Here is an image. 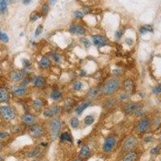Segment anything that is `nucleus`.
Here are the masks:
<instances>
[{
	"label": "nucleus",
	"mask_w": 161,
	"mask_h": 161,
	"mask_svg": "<svg viewBox=\"0 0 161 161\" xmlns=\"http://www.w3.org/2000/svg\"><path fill=\"white\" fill-rule=\"evenodd\" d=\"M120 86H121V83L119 79L114 77L106 80L102 87L101 88V91L105 96H111L119 90Z\"/></svg>",
	"instance_id": "nucleus-1"
},
{
	"label": "nucleus",
	"mask_w": 161,
	"mask_h": 161,
	"mask_svg": "<svg viewBox=\"0 0 161 161\" xmlns=\"http://www.w3.org/2000/svg\"><path fill=\"white\" fill-rule=\"evenodd\" d=\"M62 127V122L57 118H52L48 122V131L52 140H55L57 138Z\"/></svg>",
	"instance_id": "nucleus-2"
},
{
	"label": "nucleus",
	"mask_w": 161,
	"mask_h": 161,
	"mask_svg": "<svg viewBox=\"0 0 161 161\" xmlns=\"http://www.w3.org/2000/svg\"><path fill=\"white\" fill-rule=\"evenodd\" d=\"M0 115L6 122H11L16 118V113L9 106H0Z\"/></svg>",
	"instance_id": "nucleus-3"
},
{
	"label": "nucleus",
	"mask_w": 161,
	"mask_h": 161,
	"mask_svg": "<svg viewBox=\"0 0 161 161\" xmlns=\"http://www.w3.org/2000/svg\"><path fill=\"white\" fill-rule=\"evenodd\" d=\"M28 132L32 138H40L44 134V129L42 126L35 123L33 125L29 126Z\"/></svg>",
	"instance_id": "nucleus-4"
},
{
	"label": "nucleus",
	"mask_w": 161,
	"mask_h": 161,
	"mask_svg": "<svg viewBox=\"0 0 161 161\" xmlns=\"http://www.w3.org/2000/svg\"><path fill=\"white\" fill-rule=\"evenodd\" d=\"M116 143L117 140L115 137L114 136H109L108 138H106L102 145V151L105 153H109L110 151H112L113 149L115 148Z\"/></svg>",
	"instance_id": "nucleus-5"
},
{
	"label": "nucleus",
	"mask_w": 161,
	"mask_h": 161,
	"mask_svg": "<svg viewBox=\"0 0 161 161\" xmlns=\"http://www.w3.org/2000/svg\"><path fill=\"white\" fill-rule=\"evenodd\" d=\"M140 107H142V105L139 104V103L129 102L125 103L123 105V106H122V110L126 114H133Z\"/></svg>",
	"instance_id": "nucleus-6"
},
{
	"label": "nucleus",
	"mask_w": 161,
	"mask_h": 161,
	"mask_svg": "<svg viewBox=\"0 0 161 161\" xmlns=\"http://www.w3.org/2000/svg\"><path fill=\"white\" fill-rule=\"evenodd\" d=\"M138 143V140L135 138V136H131L125 140L124 143H123V147L122 149L125 151H131L133 148Z\"/></svg>",
	"instance_id": "nucleus-7"
},
{
	"label": "nucleus",
	"mask_w": 161,
	"mask_h": 161,
	"mask_svg": "<svg viewBox=\"0 0 161 161\" xmlns=\"http://www.w3.org/2000/svg\"><path fill=\"white\" fill-rule=\"evenodd\" d=\"M149 126H150V120L147 118H143L138 121L136 130L138 133H144L148 131Z\"/></svg>",
	"instance_id": "nucleus-8"
},
{
	"label": "nucleus",
	"mask_w": 161,
	"mask_h": 161,
	"mask_svg": "<svg viewBox=\"0 0 161 161\" xmlns=\"http://www.w3.org/2000/svg\"><path fill=\"white\" fill-rule=\"evenodd\" d=\"M11 93L13 95L16 97H22L24 96L26 93H28V89L25 85H15L11 89Z\"/></svg>",
	"instance_id": "nucleus-9"
},
{
	"label": "nucleus",
	"mask_w": 161,
	"mask_h": 161,
	"mask_svg": "<svg viewBox=\"0 0 161 161\" xmlns=\"http://www.w3.org/2000/svg\"><path fill=\"white\" fill-rule=\"evenodd\" d=\"M92 42L93 44L97 48H101L103 46H106L108 43H107V40H106L104 36L99 35H95L92 36Z\"/></svg>",
	"instance_id": "nucleus-10"
},
{
	"label": "nucleus",
	"mask_w": 161,
	"mask_h": 161,
	"mask_svg": "<svg viewBox=\"0 0 161 161\" xmlns=\"http://www.w3.org/2000/svg\"><path fill=\"white\" fill-rule=\"evenodd\" d=\"M24 73L23 71L20 70H15L12 71L10 73V79L11 81L14 82H19L24 79Z\"/></svg>",
	"instance_id": "nucleus-11"
},
{
	"label": "nucleus",
	"mask_w": 161,
	"mask_h": 161,
	"mask_svg": "<svg viewBox=\"0 0 161 161\" xmlns=\"http://www.w3.org/2000/svg\"><path fill=\"white\" fill-rule=\"evenodd\" d=\"M21 121H22L25 125H33V124H35L36 122H37V119L36 117H35L32 114H24L22 116L21 118Z\"/></svg>",
	"instance_id": "nucleus-12"
},
{
	"label": "nucleus",
	"mask_w": 161,
	"mask_h": 161,
	"mask_svg": "<svg viewBox=\"0 0 161 161\" xmlns=\"http://www.w3.org/2000/svg\"><path fill=\"white\" fill-rule=\"evenodd\" d=\"M69 32L76 35H84L85 33V29L80 25H71L69 28Z\"/></svg>",
	"instance_id": "nucleus-13"
},
{
	"label": "nucleus",
	"mask_w": 161,
	"mask_h": 161,
	"mask_svg": "<svg viewBox=\"0 0 161 161\" xmlns=\"http://www.w3.org/2000/svg\"><path fill=\"white\" fill-rule=\"evenodd\" d=\"M100 93H102L101 88H99V87L97 86L92 87V88H90V90H89V91H88L87 96H88V97L90 98V99H93V98H96L99 95Z\"/></svg>",
	"instance_id": "nucleus-14"
},
{
	"label": "nucleus",
	"mask_w": 161,
	"mask_h": 161,
	"mask_svg": "<svg viewBox=\"0 0 161 161\" xmlns=\"http://www.w3.org/2000/svg\"><path fill=\"white\" fill-rule=\"evenodd\" d=\"M10 99V94L8 91L4 88H0V102H6Z\"/></svg>",
	"instance_id": "nucleus-15"
},
{
	"label": "nucleus",
	"mask_w": 161,
	"mask_h": 161,
	"mask_svg": "<svg viewBox=\"0 0 161 161\" xmlns=\"http://www.w3.org/2000/svg\"><path fill=\"white\" fill-rule=\"evenodd\" d=\"M45 84H46V80L43 77L41 76H38V77H35L33 79V85L36 88H43L44 87Z\"/></svg>",
	"instance_id": "nucleus-16"
},
{
	"label": "nucleus",
	"mask_w": 161,
	"mask_h": 161,
	"mask_svg": "<svg viewBox=\"0 0 161 161\" xmlns=\"http://www.w3.org/2000/svg\"><path fill=\"white\" fill-rule=\"evenodd\" d=\"M90 101H85V102H84L83 103H81L80 105H79V106H77V108H76V109H75V112L77 113L78 115H80L82 113H83V111L85 110V109H86L88 106L90 105Z\"/></svg>",
	"instance_id": "nucleus-17"
},
{
	"label": "nucleus",
	"mask_w": 161,
	"mask_h": 161,
	"mask_svg": "<svg viewBox=\"0 0 161 161\" xmlns=\"http://www.w3.org/2000/svg\"><path fill=\"white\" fill-rule=\"evenodd\" d=\"M90 155H91V151L89 148L88 146L85 145L82 148H80V151H79V155H80L81 158H87L90 157Z\"/></svg>",
	"instance_id": "nucleus-18"
},
{
	"label": "nucleus",
	"mask_w": 161,
	"mask_h": 161,
	"mask_svg": "<svg viewBox=\"0 0 161 161\" xmlns=\"http://www.w3.org/2000/svg\"><path fill=\"white\" fill-rule=\"evenodd\" d=\"M51 66V60L47 56H44L41 58V60L40 61V67L41 68H48Z\"/></svg>",
	"instance_id": "nucleus-19"
},
{
	"label": "nucleus",
	"mask_w": 161,
	"mask_h": 161,
	"mask_svg": "<svg viewBox=\"0 0 161 161\" xmlns=\"http://www.w3.org/2000/svg\"><path fill=\"white\" fill-rule=\"evenodd\" d=\"M42 150L41 148H35L34 149H32L31 151H29L27 153V157L28 158H35L39 156L41 154Z\"/></svg>",
	"instance_id": "nucleus-20"
},
{
	"label": "nucleus",
	"mask_w": 161,
	"mask_h": 161,
	"mask_svg": "<svg viewBox=\"0 0 161 161\" xmlns=\"http://www.w3.org/2000/svg\"><path fill=\"white\" fill-rule=\"evenodd\" d=\"M136 158H137V154L135 151H130L125 155V156L122 159V161H135Z\"/></svg>",
	"instance_id": "nucleus-21"
},
{
	"label": "nucleus",
	"mask_w": 161,
	"mask_h": 161,
	"mask_svg": "<svg viewBox=\"0 0 161 161\" xmlns=\"http://www.w3.org/2000/svg\"><path fill=\"white\" fill-rule=\"evenodd\" d=\"M50 97L52 100L53 101H60L62 99V93L59 90H54L52 91L51 94H50Z\"/></svg>",
	"instance_id": "nucleus-22"
},
{
	"label": "nucleus",
	"mask_w": 161,
	"mask_h": 161,
	"mask_svg": "<svg viewBox=\"0 0 161 161\" xmlns=\"http://www.w3.org/2000/svg\"><path fill=\"white\" fill-rule=\"evenodd\" d=\"M123 87H124V89L126 90V92H131L132 90H134V82H133V80L131 79H126V80L124 81V83H123Z\"/></svg>",
	"instance_id": "nucleus-23"
},
{
	"label": "nucleus",
	"mask_w": 161,
	"mask_h": 161,
	"mask_svg": "<svg viewBox=\"0 0 161 161\" xmlns=\"http://www.w3.org/2000/svg\"><path fill=\"white\" fill-rule=\"evenodd\" d=\"M32 106H33V108L35 109H41L42 107L44 106V101L41 98H36V99L33 101Z\"/></svg>",
	"instance_id": "nucleus-24"
},
{
	"label": "nucleus",
	"mask_w": 161,
	"mask_h": 161,
	"mask_svg": "<svg viewBox=\"0 0 161 161\" xmlns=\"http://www.w3.org/2000/svg\"><path fill=\"white\" fill-rule=\"evenodd\" d=\"M7 0H0V12H5L7 9Z\"/></svg>",
	"instance_id": "nucleus-25"
},
{
	"label": "nucleus",
	"mask_w": 161,
	"mask_h": 161,
	"mask_svg": "<svg viewBox=\"0 0 161 161\" xmlns=\"http://www.w3.org/2000/svg\"><path fill=\"white\" fill-rule=\"evenodd\" d=\"M41 17V15L38 12V11H33V12L30 15V20L32 22H35L37 19H40Z\"/></svg>",
	"instance_id": "nucleus-26"
},
{
	"label": "nucleus",
	"mask_w": 161,
	"mask_h": 161,
	"mask_svg": "<svg viewBox=\"0 0 161 161\" xmlns=\"http://www.w3.org/2000/svg\"><path fill=\"white\" fill-rule=\"evenodd\" d=\"M139 31H140V33H141V34H145V33H147V32H152L153 29H152V27H151V26L144 25L140 28Z\"/></svg>",
	"instance_id": "nucleus-27"
},
{
	"label": "nucleus",
	"mask_w": 161,
	"mask_h": 161,
	"mask_svg": "<svg viewBox=\"0 0 161 161\" xmlns=\"http://www.w3.org/2000/svg\"><path fill=\"white\" fill-rule=\"evenodd\" d=\"M94 122V118L92 115H88L84 119V123L86 126H90Z\"/></svg>",
	"instance_id": "nucleus-28"
},
{
	"label": "nucleus",
	"mask_w": 161,
	"mask_h": 161,
	"mask_svg": "<svg viewBox=\"0 0 161 161\" xmlns=\"http://www.w3.org/2000/svg\"><path fill=\"white\" fill-rule=\"evenodd\" d=\"M49 109L51 110V112L52 114L53 117L58 115V114H60V112H61V109H60V107L58 106H52V107H50Z\"/></svg>",
	"instance_id": "nucleus-29"
},
{
	"label": "nucleus",
	"mask_w": 161,
	"mask_h": 161,
	"mask_svg": "<svg viewBox=\"0 0 161 161\" xmlns=\"http://www.w3.org/2000/svg\"><path fill=\"white\" fill-rule=\"evenodd\" d=\"M70 125L73 129H76L79 126V119L77 117H73L70 120Z\"/></svg>",
	"instance_id": "nucleus-30"
},
{
	"label": "nucleus",
	"mask_w": 161,
	"mask_h": 161,
	"mask_svg": "<svg viewBox=\"0 0 161 161\" xmlns=\"http://www.w3.org/2000/svg\"><path fill=\"white\" fill-rule=\"evenodd\" d=\"M115 106V100L114 99H107L106 103L104 105V107H106L107 109L112 108L113 106Z\"/></svg>",
	"instance_id": "nucleus-31"
},
{
	"label": "nucleus",
	"mask_w": 161,
	"mask_h": 161,
	"mask_svg": "<svg viewBox=\"0 0 161 161\" xmlns=\"http://www.w3.org/2000/svg\"><path fill=\"white\" fill-rule=\"evenodd\" d=\"M83 88V84L81 81H79L77 80L76 82H74L73 85V89L75 91H79V90H82Z\"/></svg>",
	"instance_id": "nucleus-32"
},
{
	"label": "nucleus",
	"mask_w": 161,
	"mask_h": 161,
	"mask_svg": "<svg viewBox=\"0 0 161 161\" xmlns=\"http://www.w3.org/2000/svg\"><path fill=\"white\" fill-rule=\"evenodd\" d=\"M61 139L62 141H71V137L67 131L63 132L61 135Z\"/></svg>",
	"instance_id": "nucleus-33"
},
{
	"label": "nucleus",
	"mask_w": 161,
	"mask_h": 161,
	"mask_svg": "<svg viewBox=\"0 0 161 161\" xmlns=\"http://www.w3.org/2000/svg\"><path fill=\"white\" fill-rule=\"evenodd\" d=\"M0 40L4 43H7L9 41V37L8 35H6V33H4L3 32H0Z\"/></svg>",
	"instance_id": "nucleus-34"
},
{
	"label": "nucleus",
	"mask_w": 161,
	"mask_h": 161,
	"mask_svg": "<svg viewBox=\"0 0 161 161\" xmlns=\"http://www.w3.org/2000/svg\"><path fill=\"white\" fill-rule=\"evenodd\" d=\"M130 97V93L128 92H124L122 93L119 96V100L120 101H124V100H127Z\"/></svg>",
	"instance_id": "nucleus-35"
},
{
	"label": "nucleus",
	"mask_w": 161,
	"mask_h": 161,
	"mask_svg": "<svg viewBox=\"0 0 161 161\" xmlns=\"http://www.w3.org/2000/svg\"><path fill=\"white\" fill-rule=\"evenodd\" d=\"M80 41H81V43L83 44L84 46L86 48H90V46H91V42H90L87 38H81L80 39Z\"/></svg>",
	"instance_id": "nucleus-36"
},
{
	"label": "nucleus",
	"mask_w": 161,
	"mask_h": 161,
	"mask_svg": "<svg viewBox=\"0 0 161 161\" xmlns=\"http://www.w3.org/2000/svg\"><path fill=\"white\" fill-rule=\"evenodd\" d=\"M49 11V6H48V4H44V5H43L41 8V12L43 13V15L44 16H47V14Z\"/></svg>",
	"instance_id": "nucleus-37"
},
{
	"label": "nucleus",
	"mask_w": 161,
	"mask_h": 161,
	"mask_svg": "<svg viewBox=\"0 0 161 161\" xmlns=\"http://www.w3.org/2000/svg\"><path fill=\"white\" fill-rule=\"evenodd\" d=\"M43 114L46 118H53V115H52V114L51 110H50L49 108L48 109H45L44 110V112H43Z\"/></svg>",
	"instance_id": "nucleus-38"
},
{
	"label": "nucleus",
	"mask_w": 161,
	"mask_h": 161,
	"mask_svg": "<svg viewBox=\"0 0 161 161\" xmlns=\"http://www.w3.org/2000/svg\"><path fill=\"white\" fill-rule=\"evenodd\" d=\"M144 109H143V107H140V108H138L136 111L135 112V116H137V117H141V116H143V114H144Z\"/></svg>",
	"instance_id": "nucleus-39"
},
{
	"label": "nucleus",
	"mask_w": 161,
	"mask_h": 161,
	"mask_svg": "<svg viewBox=\"0 0 161 161\" xmlns=\"http://www.w3.org/2000/svg\"><path fill=\"white\" fill-rule=\"evenodd\" d=\"M74 18L76 19H81L84 17L83 13L81 12V11H75L73 14Z\"/></svg>",
	"instance_id": "nucleus-40"
},
{
	"label": "nucleus",
	"mask_w": 161,
	"mask_h": 161,
	"mask_svg": "<svg viewBox=\"0 0 161 161\" xmlns=\"http://www.w3.org/2000/svg\"><path fill=\"white\" fill-rule=\"evenodd\" d=\"M52 59H53V61H54L55 62H56V63H60V62H61V56H60V55L57 54V53H52Z\"/></svg>",
	"instance_id": "nucleus-41"
},
{
	"label": "nucleus",
	"mask_w": 161,
	"mask_h": 161,
	"mask_svg": "<svg viewBox=\"0 0 161 161\" xmlns=\"http://www.w3.org/2000/svg\"><path fill=\"white\" fill-rule=\"evenodd\" d=\"M43 26L42 25H39L38 27H37V28L35 29V35L37 37V36H39V35L41 34L42 32H43Z\"/></svg>",
	"instance_id": "nucleus-42"
},
{
	"label": "nucleus",
	"mask_w": 161,
	"mask_h": 161,
	"mask_svg": "<svg viewBox=\"0 0 161 161\" xmlns=\"http://www.w3.org/2000/svg\"><path fill=\"white\" fill-rule=\"evenodd\" d=\"M122 35H123V30L122 29H119L117 32H115V38L117 40H120L122 38Z\"/></svg>",
	"instance_id": "nucleus-43"
},
{
	"label": "nucleus",
	"mask_w": 161,
	"mask_h": 161,
	"mask_svg": "<svg viewBox=\"0 0 161 161\" xmlns=\"http://www.w3.org/2000/svg\"><path fill=\"white\" fill-rule=\"evenodd\" d=\"M153 93L155 94H160L161 93V85H158L155 87L154 90H153Z\"/></svg>",
	"instance_id": "nucleus-44"
},
{
	"label": "nucleus",
	"mask_w": 161,
	"mask_h": 161,
	"mask_svg": "<svg viewBox=\"0 0 161 161\" xmlns=\"http://www.w3.org/2000/svg\"><path fill=\"white\" fill-rule=\"evenodd\" d=\"M160 148L159 146H157V147H155V148L151 149V154H158L160 152Z\"/></svg>",
	"instance_id": "nucleus-45"
},
{
	"label": "nucleus",
	"mask_w": 161,
	"mask_h": 161,
	"mask_svg": "<svg viewBox=\"0 0 161 161\" xmlns=\"http://www.w3.org/2000/svg\"><path fill=\"white\" fill-rule=\"evenodd\" d=\"M9 136V134L6 131H0V138H6Z\"/></svg>",
	"instance_id": "nucleus-46"
},
{
	"label": "nucleus",
	"mask_w": 161,
	"mask_h": 161,
	"mask_svg": "<svg viewBox=\"0 0 161 161\" xmlns=\"http://www.w3.org/2000/svg\"><path fill=\"white\" fill-rule=\"evenodd\" d=\"M23 66L25 68H28L31 65V63H30V61H29L28 60L23 59Z\"/></svg>",
	"instance_id": "nucleus-47"
},
{
	"label": "nucleus",
	"mask_w": 161,
	"mask_h": 161,
	"mask_svg": "<svg viewBox=\"0 0 161 161\" xmlns=\"http://www.w3.org/2000/svg\"><path fill=\"white\" fill-rule=\"evenodd\" d=\"M56 2H57V0H48V3L50 5H55Z\"/></svg>",
	"instance_id": "nucleus-48"
},
{
	"label": "nucleus",
	"mask_w": 161,
	"mask_h": 161,
	"mask_svg": "<svg viewBox=\"0 0 161 161\" xmlns=\"http://www.w3.org/2000/svg\"><path fill=\"white\" fill-rule=\"evenodd\" d=\"M90 11H91L90 10V8H88V7H85L84 8V13L85 14H89V13H90Z\"/></svg>",
	"instance_id": "nucleus-49"
},
{
	"label": "nucleus",
	"mask_w": 161,
	"mask_h": 161,
	"mask_svg": "<svg viewBox=\"0 0 161 161\" xmlns=\"http://www.w3.org/2000/svg\"><path fill=\"white\" fill-rule=\"evenodd\" d=\"M32 0H23V4H30V3H32Z\"/></svg>",
	"instance_id": "nucleus-50"
},
{
	"label": "nucleus",
	"mask_w": 161,
	"mask_h": 161,
	"mask_svg": "<svg viewBox=\"0 0 161 161\" xmlns=\"http://www.w3.org/2000/svg\"><path fill=\"white\" fill-rule=\"evenodd\" d=\"M126 44H132V40H130V39H126Z\"/></svg>",
	"instance_id": "nucleus-51"
},
{
	"label": "nucleus",
	"mask_w": 161,
	"mask_h": 161,
	"mask_svg": "<svg viewBox=\"0 0 161 161\" xmlns=\"http://www.w3.org/2000/svg\"><path fill=\"white\" fill-rule=\"evenodd\" d=\"M73 161H82V160L80 159V158H77V159H75Z\"/></svg>",
	"instance_id": "nucleus-52"
},
{
	"label": "nucleus",
	"mask_w": 161,
	"mask_h": 161,
	"mask_svg": "<svg viewBox=\"0 0 161 161\" xmlns=\"http://www.w3.org/2000/svg\"><path fill=\"white\" fill-rule=\"evenodd\" d=\"M2 147H3V142L0 140V148H2Z\"/></svg>",
	"instance_id": "nucleus-53"
},
{
	"label": "nucleus",
	"mask_w": 161,
	"mask_h": 161,
	"mask_svg": "<svg viewBox=\"0 0 161 161\" xmlns=\"http://www.w3.org/2000/svg\"><path fill=\"white\" fill-rule=\"evenodd\" d=\"M32 161H40V160H32Z\"/></svg>",
	"instance_id": "nucleus-54"
},
{
	"label": "nucleus",
	"mask_w": 161,
	"mask_h": 161,
	"mask_svg": "<svg viewBox=\"0 0 161 161\" xmlns=\"http://www.w3.org/2000/svg\"><path fill=\"white\" fill-rule=\"evenodd\" d=\"M1 159H2V155L0 154V160H1Z\"/></svg>",
	"instance_id": "nucleus-55"
}]
</instances>
